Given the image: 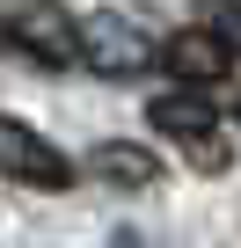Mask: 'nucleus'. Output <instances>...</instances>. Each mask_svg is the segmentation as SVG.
I'll list each match as a JSON object with an SVG mask.
<instances>
[{
  "label": "nucleus",
  "instance_id": "f257e3e1",
  "mask_svg": "<svg viewBox=\"0 0 241 248\" xmlns=\"http://www.w3.org/2000/svg\"><path fill=\"white\" fill-rule=\"evenodd\" d=\"M80 66L102 73V80H139V73L161 66V44H154L132 15L95 8V15H80Z\"/></svg>",
  "mask_w": 241,
  "mask_h": 248
},
{
  "label": "nucleus",
  "instance_id": "f03ea898",
  "mask_svg": "<svg viewBox=\"0 0 241 248\" xmlns=\"http://www.w3.org/2000/svg\"><path fill=\"white\" fill-rule=\"evenodd\" d=\"M0 37H8V44L30 59V66H44V73L80 66V15H73V8H59V0H30V8H8Z\"/></svg>",
  "mask_w": 241,
  "mask_h": 248
},
{
  "label": "nucleus",
  "instance_id": "7ed1b4c3",
  "mask_svg": "<svg viewBox=\"0 0 241 248\" xmlns=\"http://www.w3.org/2000/svg\"><path fill=\"white\" fill-rule=\"evenodd\" d=\"M146 124H154L161 139L190 146L205 168H219V109H212L205 88H161V95L146 102Z\"/></svg>",
  "mask_w": 241,
  "mask_h": 248
},
{
  "label": "nucleus",
  "instance_id": "20e7f679",
  "mask_svg": "<svg viewBox=\"0 0 241 248\" xmlns=\"http://www.w3.org/2000/svg\"><path fill=\"white\" fill-rule=\"evenodd\" d=\"M0 175H15L30 190H73V161L37 132V124H22L8 109H0Z\"/></svg>",
  "mask_w": 241,
  "mask_h": 248
},
{
  "label": "nucleus",
  "instance_id": "39448f33",
  "mask_svg": "<svg viewBox=\"0 0 241 248\" xmlns=\"http://www.w3.org/2000/svg\"><path fill=\"white\" fill-rule=\"evenodd\" d=\"M161 66L176 73V88H212L234 73V44L219 30H176V37H161Z\"/></svg>",
  "mask_w": 241,
  "mask_h": 248
},
{
  "label": "nucleus",
  "instance_id": "423d86ee",
  "mask_svg": "<svg viewBox=\"0 0 241 248\" xmlns=\"http://www.w3.org/2000/svg\"><path fill=\"white\" fill-rule=\"evenodd\" d=\"M88 175H102V183H117V190H154V183H161V161H154V146L102 139V146L88 154Z\"/></svg>",
  "mask_w": 241,
  "mask_h": 248
},
{
  "label": "nucleus",
  "instance_id": "0eeeda50",
  "mask_svg": "<svg viewBox=\"0 0 241 248\" xmlns=\"http://www.w3.org/2000/svg\"><path fill=\"white\" fill-rule=\"evenodd\" d=\"M212 30H219V37L241 51V0H234V8H219V22H212Z\"/></svg>",
  "mask_w": 241,
  "mask_h": 248
},
{
  "label": "nucleus",
  "instance_id": "6e6552de",
  "mask_svg": "<svg viewBox=\"0 0 241 248\" xmlns=\"http://www.w3.org/2000/svg\"><path fill=\"white\" fill-rule=\"evenodd\" d=\"M117 248H139V241H132V233H125V241H117Z\"/></svg>",
  "mask_w": 241,
  "mask_h": 248
},
{
  "label": "nucleus",
  "instance_id": "1a4fd4ad",
  "mask_svg": "<svg viewBox=\"0 0 241 248\" xmlns=\"http://www.w3.org/2000/svg\"><path fill=\"white\" fill-rule=\"evenodd\" d=\"M234 124H241V95H234Z\"/></svg>",
  "mask_w": 241,
  "mask_h": 248
}]
</instances>
